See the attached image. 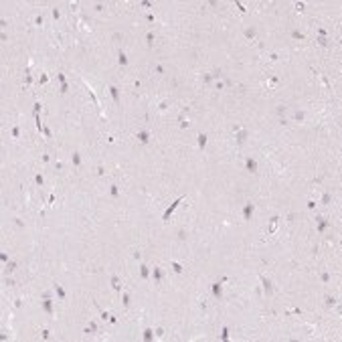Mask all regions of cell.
<instances>
[{
	"label": "cell",
	"instance_id": "1f68e13d",
	"mask_svg": "<svg viewBox=\"0 0 342 342\" xmlns=\"http://www.w3.org/2000/svg\"><path fill=\"white\" fill-rule=\"evenodd\" d=\"M35 182H37L39 186H43V184H45V178H43V174H37V176H35Z\"/></svg>",
	"mask_w": 342,
	"mask_h": 342
},
{
	"label": "cell",
	"instance_id": "ffe728a7",
	"mask_svg": "<svg viewBox=\"0 0 342 342\" xmlns=\"http://www.w3.org/2000/svg\"><path fill=\"white\" fill-rule=\"evenodd\" d=\"M71 162H73V166H81V156H79L77 152L71 156Z\"/></svg>",
	"mask_w": 342,
	"mask_h": 342
},
{
	"label": "cell",
	"instance_id": "9a60e30c",
	"mask_svg": "<svg viewBox=\"0 0 342 342\" xmlns=\"http://www.w3.org/2000/svg\"><path fill=\"white\" fill-rule=\"evenodd\" d=\"M111 287L116 289V291H122V283H120V277H118V275L111 277Z\"/></svg>",
	"mask_w": 342,
	"mask_h": 342
},
{
	"label": "cell",
	"instance_id": "7bdbcfd3",
	"mask_svg": "<svg viewBox=\"0 0 342 342\" xmlns=\"http://www.w3.org/2000/svg\"><path fill=\"white\" fill-rule=\"evenodd\" d=\"M295 8H298L300 12H304V8H306V4H304V2H295Z\"/></svg>",
	"mask_w": 342,
	"mask_h": 342
},
{
	"label": "cell",
	"instance_id": "db71d44e",
	"mask_svg": "<svg viewBox=\"0 0 342 342\" xmlns=\"http://www.w3.org/2000/svg\"><path fill=\"white\" fill-rule=\"evenodd\" d=\"M97 174H99V176H103V174H105V170H103V166H97Z\"/></svg>",
	"mask_w": 342,
	"mask_h": 342
},
{
	"label": "cell",
	"instance_id": "484cf974",
	"mask_svg": "<svg viewBox=\"0 0 342 342\" xmlns=\"http://www.w3.org/2000/svg\"><path fill=\"white\" fill-rule=\"evenodd\" d=\"M10 134H12V138H14V140H18V136H20L18 126H12V128H10Z\"/></svg>",
	"mask_w": 342,
	"mask_h": 342
},
{
	"label": "cell",
	"instance_id": "44dd1931",
	"mask_svg": "<svg viewBox=\"0 0 342 342\" xmlns=\"http://www.w3.org/2000/svg\"><path fill=\"white\" fill-rule=\"evenodd\" d=\"M122 304H124V308H128V306H130V293H128V291H124V293H122Z\"/></svg>",
	"mask_w": 342,
	"mask_h": 342
},
{
	"label": "cell",
	"instance_id": "f907efd6",
	"mask_svg": "<svg viewBox=\"0 0 342 342\" xmlns=\"http://www.w3.org/2000/svg\"><path fill=\"white\" fill-rule=\"evenodd\" d=\"M41 336H43V338H49V336H51V332H49V330H43V332H41Z\"/></svg>",
	"mask_w": 342,
	"mask_h": 342
},
{
	"label": "cell",
	"instance_id": "c3c4849f",
	"mask_svg": "<svg viewBox=\"0 0 342 342\" xmlns=\"http://www.w3.org/2000/svg\"><path fill=\"white\" fill-rule=\"evenodd\" d=\"M57 79H59V83H67V81H65V75H63V73H59V75H57Z\"/></svg>",
	"mask_w": 342,
	"mask_h": 342
},
{
	"label": "cell",
	"instance_id": "816d5d0a",
	"mask_svg": "<svg viewBox=\"0 0 342 342\" xmlns=\"http://www.w3.org/2000/svg\"><path fill=\"white\" fill-rule=\"evenodd\" d=\"M237 10H239V12H245V6H243L241 2H237Z\"/></svg>",
	"mask_w": 342,
	"mask_h": 342
},
{
	"label": "cell",
	"instance_id": "4fadbf2b",
	"mask_svg": "<svg viewBox=\"0 0 342 342\" xmlns=\"http://www.w3.org/2000/svg\"><path fill=\"white\" fill-rule=\"evenodd\" d=\"M196 140H198V148H200V150H204V146H207V134H202V132H200V134L196 136Z\"/></svg>",
	"mask_w": 342,
	"mask_h": 342
},
{
	"label": "cell",
	"instance_id": "603a6c76",
	"mask_svg": "<svg viewBox=\"0 0 342 342\" xmlns=\"http://www.w3.org/2000/svg\"><path fill=\"white\" fill-rule=\"evenodd\" d=\"M316 43H318V45H322V47H328V45H330V41H328L326 37H318V39H316Z\"/></svg>",
	"mask_w": 342,
	"mask_h": 342
},
{
	"label": "cell",
	"instance_id": "74e56055",
	"mask_svg": "<svg viewBox=\"0 0 342 342\" xmlns=\"http://www.w3.org/2000/svg\"><path fill=\"white\" fill-rule=\"evenodd\" d=\"M213 79H215V77H213L211 73H207V75H204V77H202V81H204V83H211Z\"/></svg>",
	"mask_w": 342,
	"mask_h": 342
},
{
	"label": "cell",
	"instance_id": "681fc988",
	"mask_svg": "<svg viewBox=\"0 0 342 342\" xmlns=\"http://www.w3.org/2000/svg\"><path fill=\"white\" fill-rule=\"evenodd\" d=\"M330 198H332V196H330V194H324V196H322V202H324V204H326V202H330Z\"/></svg>",
	"mask_w": 342,
	"mask_h": 342
},
{
	"label": "cell",
	"instance_id": "9c48e42d",
	"mask_svg": "<svg viewBox=\"0 0 342 342\" xmlns=\"http://www.w3.org/2000/svg\"><path fill=\"white\" fill-rule=\"evenodd\" d=\"M245 168H247V172L253 174V172H257V162L253 160V158H247V160H245Z\"/></svg>",
	"mask_w": 342,
	"mask_h": 342
},
{
	"label": "cell",
	"instance_id": "8d00e7d4",
	"mask_svg": "<svg viewBox=\"0 0 342 342\" xmlns=\"http://www.w3.org/2000/svg\"><path fill=\"white\" fill-rule=\"evenodd\" d=\"M35 25H37V27H41V25H43V14H37V18H35Z\"/></svg>",
	"mask_w": 342,
	"mask_h": 342
},
{
	"label": "cell",
	"instance_id": "8fae6325",
	"mask_svg": "<svg viewBox=\"0 0 342 342\" xmlns=\"http://www.w3.org/2000/svg\"><path fill=\"white\" fill-rule=\"evenodd\" d=\"M211 291H213V295H215V298L219 300V298H221V295H223V287H221V281H217V283H213V285H211Z\"/></svg>",
	"mask_w": 342,
	"mask_h": 342
},
{
	"label": "cell",
	"instance_id": "b9f144b4",
	"mask_svg": "<svg viewBox=\"0 0 342 342\" xmlns=\"http://www.w3.org/2000/svg\"><path fill=\"white\" fill-rule=\"evenodd\" d=\"M158 109H160V111H166V109H168V101H162L160 105H158Z\"/></svg>",
	"mask_w": 342,
	"mask_h": 342
},
{
	"label": "cell",
	"instance_id": "2e32d148",
	"mask_svg": "<svg viewBox=\"0 0 342 342\" xmlns=\"http://www.w3.org/2000/svg\"><path fill=\"white\" fill-rule=\"evenodd\" d=\"M140 275H142V279H148L150 277V269H148V265H140Z\"/></svg>",
	"mask_w": 342,
	"mask_h": 342
},
{
	"label": "cell",
	"instance_id": "7dc6e473",
	"mask_svg": "<svg viewBox=\"0 0 342 342\" xmlns=\"http://www.w3.org/2000/svg\"><path fill=\"white\" fill-rule=\"evenodd\" d=\"M156 73L162 75V73H164V67H162V65H156Z\"/></svg>",
	"mask_w": 342,
	"mask_h": 342
},
{
	"label": "cell",
	"instance_id": "7a4b0ae2",
	"mask_svg": "<svg viewBox=\"0 0 342 342\" xmlns=\"http://www.w3.org/2000/svg\"><path fill=\"white\" fill-rule=\"evenodd\" d=\"M233 132H235V136H237V144H243V142L247 140V130H243L239 124L233 128Z\"/></svg>",
	"mask_w": 342,
	"mask_h": 342
},
{
	"label": "cell",
	"instance_id": "4dcf8cb0",
	"mask_svg": "<svg viewBox=\"0 0 342 342\" xmlns=\"http://www.w3.org/2000/svg\"><path fill=\"white\" fill-rule=\"evenodd\" d=\"M39 83H41V85H45V83H49V75H47V73H43V75L39 77Z\"/></svg>",
	"mask_w": 342,
	"mask_h": 342
},
{
	"label": "cell",
	"instance_id": "5bb4252c",
	"mask_svg": "<svg viewBox=\"0 0 342 342\" xmlns=\"http://www.w3.org/2000/svg\"><path fill=\"white\" fill-rule=\"evenodd\" d=\"M55 293H57V298H59V300H65V298H67V293H65L63 285H59V283L55 285Z\"/></svg>",
	"mask_w": 342,
	"mask_h": 342
},
{
	"label": "cell",
	"instance_id": "bcb514c9",
	"mask_svg": "<svg viewBox=\"0 0 342 342\" xmlns=\"http://www.w3.org/2000/svg\"><path fill=\"white\" fill-rule=\"evenodd\" d=\"M154 334L160 338V336H164V330H162V328H156V330H154Z\"/></svg>",
	"mask_w": 342,
	"mask_h": 342
},
{
	"label": "cell",
	"instance_id": "f35d334b",
	"mask_svg": "<svg viewBox=\"0 0 342 342\" xmlns=\"http://www.w3.org/2000/svg\"><path fill=\"white\" fill-rule=\"evenodd\" d=\"M320 279H322L324 283H328V281H330V273H322V275H320Z\"/></svg>",
	"mask_w": 342,
	"mask_h": 342
},
{
	"label": "cell",
	"instance_id": "4316f807",
	"mask_svg": "<svg viewBox=\"0 0 342 342\" xmlns=\"http://www.w3.org/2000/svg\"><path fill=\"white\" fill-rule=\"evenodd\" d=\"M291 37H293L295 41H304V39H306V37H304V33H300V31H293V33H291Z\"/></svg>",
	"mask_w": 342,
	"mask_h": 342
},
{
	"label": "cell",
	"instance_id": "30bf717a",
	"mask_svg": "<svg viewBox=\"0 0 342 342\" xmlns=\"http://www.w3.org/2000/svg\"><path fill=\"white\" fill-rule=\"evenodd\" d=\"M138 140H140V144H148L150 142V132L148 130H140L138 132Z\"/></svg>",
	"mask_w": 342,
	"mask_h": 342
},
{
	"label": "cell",
	"instance_id": "8992f818",
	"mask_svg": "<svg viewBox=\"0 0 342 342\" xmlns=\"http://www.w3.org/2000/svg\"><path fill=\"white\" fill-rule=\"evenodd\" d=\"M261 283H263V289H265V295H271L273 293V283L265 277V275H261Z\"/></svg>",
	"mask_w": 342,
	"mask_h": 342
},
{
	"label": "cell",
	"instance_id": "cb8c5ba5",
	"mask_svg": "<svg viewBox=\"0 0 342 342\" xmlns=\"http://www.w3.org/2000/svg\"><path fill=\"white\" fill-rule=\"evenodd\" d=\"M14 269H16V261H8V263H6V267H4V271H6V273H10V271H14Z\"/></svg>",
	"mask_w": 342,
	"mask_h": 342
},
{
	"label": "cell",
	"instance_id": "d590c367",
	"mask_svg": "<svg viewBox=\"0 0 342 342\" xmlns=\"http://www.w3.org/2000/svg\"><path fill=\"white\" fill-rule=\"evenodd\" d=\"M69 91V85L67 83H61V87H59V93H67Z\"/></svg>",
	"mask_w": 342,
	"mask_h": 342
},
{
	"label": "cell",
	"instance_id": "6da1fadb",
	"mask_svg": "<svg viewBox=\"0 0 342 342\" xmlns=\"http://www.w3.org/2000/svg\"><path fill=\"white\" fill-rule=\"evenodd\" d=\"M182 200H184V196H178V198H176V200H174V202L170 204V207H168V209L164 211V215H162V221H164V223H168V221H170V217H172V213L176 211V207H178V204H180Z\"/></svg>",
	"mask_w": 342,
	"mask_h": 342
},
{
	"label": "cell",
	"instance_id": "d6986e66",
	"mask_svg": "<svg viewBox=\"0 0 342 342\" xmlns=\"http://www.w3.org/2000/svg\"><path fill=\"white\" fill-rule=\"evenodd\" d=\"M93 332H97V324L95 322H89V326L85 328V334H93Z\"/></svg>",
	"mask_w": 342,
	"mask_h": 342
},
{
	"label": "cell",
	"instance_id": "ee69618b",
	"mask_svg": "<svg viewBox=\"0 0 342 342\" xmlns=\"http://www.w3.org/2000/svg\"><path fill=\"white\" fill-rule=\"evenodd\" d=\"M59 16H61V12H59V8H53V18H55V20H59Z\"/></svg>",
	"mask_w": 342,
	"mask_h": 342
},
{
	"label": "cell",
	"instance_id": "ac0fdd59",
	"mask_svg": "<svg viewBox=\"0 0 342 342\" xmlns=\"http://www.w3.org/2000/svg\"><path fill=\"white\" fill-rule=\"evenodd\" d=\"M144 340H146V342L154 340V330H152V328H146V330H144Z\"/></svg>",
	"mask_w": 342,
	"mask_h": 342
},
{
	"label": "cell",
	"instance_id": "836d02e7",
	"mask_svg": "<svg viewBox=\"0 0 342 342\" xmlns=\"http://www.w3.org/2000/svg\"><path fill=\"white\" fill-rule=\"evenodd\" d=\"M95 306H97V304H95ZM97 310H99V314H101V318H103V320H109V314H107L103 308H99V306H97Z\"/></svg>",
	"mask_w": 342,
	"mask_h": 342
},
{
	"label": "cell",
	"instance_id": "ab89813d",
	"mask_svg": "<svg viewBox=\"0 0 342 342\" xmlns=\"http://www.w3.org/2000/svg\"><path fill=\"white\" fill-rule=\"evenodd\" d=\"M0 259H2V263H8V261H10L8 253H0Z\"/></svg>",
	"mask_w": 342,
	"mask_h": 342
},
{
	"label": "cell",
	"instance_id": "52a82bcc",
	"mask_svg": "<svg viewBox=\"0 0 342 342\" xmlns=\"http://www.w3.org/2000/svg\"><path fill=\"white\" fill-rule=\"evenodd\" d=\"M152 279H154L156 285H160V281H162V269L160 267H154L152 269Z\"/></svg>",
	"mask_w": 342,
	"mask_h": 342
},
{
	"label": "cell",
	"instance_id": "ba28073f",
	"mask_svg": "<svg viewBox=\"0 0 342 342\" xmlns=\"http://www.w3.org/2000/svg\"><path fill=\"white\" fill-rule=\"evenodd\" d=\"M107 91H109V95H111V99L116 101V103H120V89H118L116 85H109V87H107Z\"/></svg>",
	"mask_w": 342,
	"mask_h": 342
},
{
	"label": "cell",
	"instance_id": "e575fe53",
	"mask_svg": "<svg viewBox=\"0 0 342 342\" xmlns=\"http://www.w3.org/2000/svg\"><path fill=\"white\" fill-rule=\"evenodd\" d=\"M41 109H43L41 101H35V105H33V111H35V113H41Z\"/></svg>",
	"mask_w": 342,
	"mask_h": 342
},
{
	"label": "cell",
	"instance_id": "f546056e",
	"mask_svg": "<svg viewBox=\"0 0 342 342\" xmlns=\"http://www.w3.org/2000/svg\"><path fill=\"white\" fill-rule=\"evenodd\" d=\"M245 37L247 39H255V29H247L245 31Z\"/></svg>",
	"mask_w": 342,
	"mask_h": 342
},
{
	"label": "cell",
	"instance_id": "d6a6232c",
	"mask_svg": "<svg viewBox=\"0 0 342 342\" xmlns=\"http://www.w3.org/2000/svg\"><path fill=\"white\" fill-rule=\"evenodd\" d=\"M43 134H45V138H47V140H51V138H53V134H51V130H49L47 126L43 128Z\"/></svg>",
	"mask_w": 342,
	"mask_h": 342
},
{
	"label": "cell",
	"instance_id": "7c38bea8",
	"mask_svg": "<svg viewBox=\"0 0 342 342\" xmlns=\"http://www.w3.org/2000/svg\"><path fill=\"white\" fill-rule=\"evenodd\" d=\"M118 63H120L122 67H126V65H128V55H126V51H124V49H120V51H118Z\"/></svg>",
	"mask_w": 342,
	"mask_h": 342
},
{
	"label": "cell",
	"instance_id": "5b68a950",
	"mask_svg": "<svg viewBox=\"0 0 342 342\" xmlns=\"http://www.w3.org/2000/svg\"><path fill=\"white\" fill-rule=\"evenodd\" d=\"M43 310L47 312V314H51V316L55 314V306H53V300L51 298H45L43 300Z\"/></svg>",
	"mask_w": 342,
	"mask_h": 342
},
{
	"label": "cell",
	"instance_id": "e0dca14e",
	"mask_svg": "<svg viewBox=\"0 0 342 342\" xmlns=\"http://www.w3.org/2000/svg\"><path fill=\"white\" fill-rule=\"evenodd\" d=\"M109 194H111L113 198H118V196H120V186H118V184H111V186H109Z\"/></svg>",
	"mask_w": 342,
	"mask_h": 342
},
{
	"label": "cell",
	"instance_id": "f1b7e54d",
	"mask_svg": "<svg viewBox=\"0 0 342 342\" xmlns=\"http://www.w3.org/2000/svg\"><path fill=\"white\" fill-rule=\"evenodd\" d=\"M154 39H156V37H154V33H152V31H150V33H148V35H146V43H148V45H150V47H152V45H154Z\"/></svg>",
	"mask_w": 342,
	"mask_h": 342
},
{
	"label": "cell",
	"instance_id": "f5cc1de1",
	"mask_svg": "<svg viewBox=\"0 0 342 342\" xmlns=\"http://www.w3.org/2000/svg\"><path fill=\"white\" fill-rule=\"evenodd\" d=\"M215 87H217V89H223V87H225V83H223V81H217V83H215Z\"/></svg>",
	"mask_w": 342,
	"mask_h": 342
},
{
	"label": "cell",
	"instance_id": "60d3db41",
	"mask_svg": "<svg viewBox=\"0 0 342 342\" xmlns=\"http://www.w3.org/2000/svg\"><path fill=\"white\" fill-rule=\"evenodd\" d=\"M293 118L298 120V122H302V120H304V113H302V111H295V113H293Z\"/></svg>",
	"mask_w": 342,
	"mask_h": 342
},
{
	"label": "cell",
	"instance_id": "277c9868",
	"mask_svg": "<svg viewBox=\"0 0 342 342\" xmlns=\"http://www.w3.org/2000/svg\"><path fill=\"white\" fill-rule=\"evenodd\" d=\"M253 211H255V204L253 202H247L245 207H243V219L249 221V219H251V215H253Z\"/></svg>",
	"mask_w": 342,
	"mask_h": 342
},
{
	"label": "cell",
	"instance_id": "f6af8a7d",
	"mask_svg": "<svg viewBox=\"0 0 342 342\" xmlns=\"http://www.w3.org/2000/svg\"><path fill=\"white\" fill-rule=\"evenodd\" d=\"M316 207H318V204H316V200H308V209H312V211H314Z\"/></svg>",
	"mask_w": 342,
	"mask_h": 342
},
{
	"label": "cell",
	"instance_id": "83f0119b",
	"mask_svg": "<svg viewBox=\"0 0 342 342\" xmlns=\"http://www.w3.org/2000/svg\"><path fill=\"white\" fill-rule=\"evenodd\" d=\"M324 300H326V306H328V308H332V306L336 304V298H332V295H326Z\"/></svg>",
	"mask_w": 342,
	"mask_h": 342
},
{
	"label": "cell",
	"instance_id": "7402d4cb",
	"mask_svg": "<svg viewBox=\"0 0 342 342\" xmlns=\"http://www.w3.org/2000/svg\"><path fill=\"white\" fill-rule=\"evenodd\" d=\"M172 271H174V273H182L184 269H182V265H180L178 261H172Z\"/></svg>",
	"mask_w": 342,
	"mask_h": 342
},
{
	"label": "cell",
	"instance_id": "3957f363",
	"mask_svg": "<svg viewBox=\"0 0 342 342\" xmlns=\"http://www.w3.org/2000/svg\"><path fill=\"white\" fill-rule=\"evenodd\" d=\"M316 221H318V233H324V231L328 229V225H330V221L324 219V217H320V215L316 217Z\"/></svg>",
	"mask_w": 342,
	"mask_h": 342
},
{
	"label": "cell",
	"instance_id": "d4e9b609",
	"mask_svg": "<svg viewBox=\"0 0 342 342\" xmlns=\"http://www.w3.org/2000/svg\"><path fill=\"white\" fill-rule=\"evenodd\" d=\"M221 340H223V342H227V340H229V328H227V326L221 330Z\"/></svg>",
	"mask_w": 342,
	"mask_h": 342
}]
</instances>
